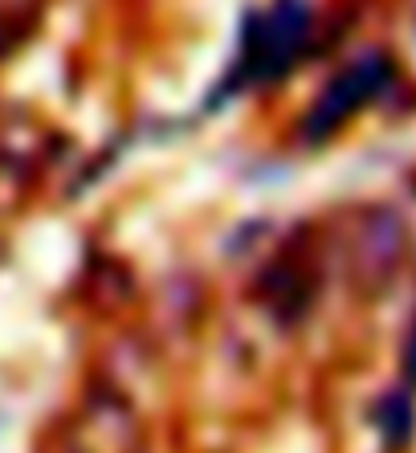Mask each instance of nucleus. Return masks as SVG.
<instances>
[{
    "label": "nucleus",
    "instance_id": "7ed1b4c3",
    "mask_svg": "<svg viewBox=\"0 0 416 453\" xmlns=\"http://www.w3.org/2000/svg\"><path fill=\"white\" fill-rule=\"evenodd\" d=\"M143 437H139L135 412L123 404V396H98L90 401L70 429V453H139Z\"/></svg>",
    "mask_w": 416,
    "mask_h": 453
},
{
    "label": "nucleus",
    "instance_id": "20e7f679",
    "mask_svg": "<svg viewBox=\"0 0 416 453\" xmlns=\"http://www.w3.org/2000/svg\"><path fill=\"white\" fill-rule=\"evenodd\" d=\"M384 437L388 441H404L408 437V429H412V409H408V401L404 396H388V404H384Z\"/></svg>",
    "mask_w": 416,
    "mask_h": 453
},
{
    "label": "nucleus",
    "instance_id": "f257e3e1",
    "mask_svg": "<svg viewBox=\"0 0 416 453\" xmlns=\"http://www.w3.org/2000/svg\"><path fill=\"white\" fill-rule=\"evenodd\" d=\"M306 37H311V9H306V0H273V9H266L261 17H253L245 25L237 65L229 74V90L281 78L302 58Z\"/></svg>",
    "mask_w": 416,
    "mask_h": 453
},
{
    "label": "nucleus",
    "instance_id": "f03ea898",
    "mask_svg": "<svg viewBox=\"0 0 416 453\" xmlns=\"http://www.w3.org/2000/svg\"><path fill=\"white\" fill-rule=\"evenodd\" d=\"M388 82H392V65H388L384 58H364V62L347 65L343 74L323 90V98L311 106V115L302 123V135L311 139V143L327 139L331 131H339L359 106L372 103Z\"/></svg>",
    "mask_w": 416,
    "mask_h": 453
}]
</instances>
